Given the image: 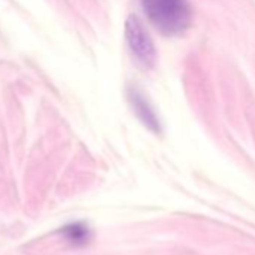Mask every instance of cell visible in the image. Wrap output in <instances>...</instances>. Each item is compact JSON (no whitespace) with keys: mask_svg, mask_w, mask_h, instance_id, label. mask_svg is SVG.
Listing matches in <instances>:
<instances>
[{"mask_svg":"<svg viewBox=\"0 0 255 255\" xmlns=\"http://www.w3.org/2000/svg\"><path fill=\"white\" fill-rule=\"evenodd\" d=\"M63 239L72 246H86L92 242L93 233L86 222H71L60 230Z\"/></svg>","mask_w":255,"mask_h":255,"instance_id":"277c9868","label":"cell"},{"mask_svg":"<svg viewBox=\"0 0 255 255\" xmlns=\"http://www.w3.org/2000/svg\"><path fill=\"white\" fill-rule=\"evenodd\" d=\"M150 24L164 36H182L192 24V6L188 0H141Z\"/></svg>","mask_w":255,"mask_h":255,"instance_id":"6da1fadb","label":"cell"},{"mask_svg":"<svg viewBox=\"0 0 255 255\" xmlns=\"http://www.w3.org/2000/svg\"><path fill=\"white\" fill-rule=\"evenodd\" d=\"M126 96H128V102H129L134 114L137 116V119L140 120V123L149 129L152 134H161L162 132V125L161 120L156 114L155 107L152 105V102L147 99V96L137 87H129L126 90Z\"/></svg>","mask_w":255,"mask_h":255,"instance_id":"3957f363","label":"cell"},{"mask_svg":"<svg viewBox=\"0 0 255 255\" xmlns=\"http://www.w3.org/2000/svg\"><path fill=\"white\" fill-rule=\"evenodd\" d=\"M125 39L132 57L141 68L150 69L155 66L156 57H158L155 44L149 32L146 30V27L141 24V21L135 15H129L126 18Z\"/></svg>","mask_w":255,"mask_h":255,"instance_id":"7a4b0ae2","label":"cell"}]
</instances>
